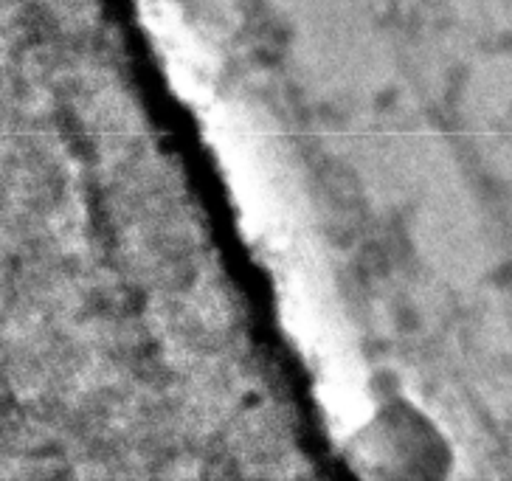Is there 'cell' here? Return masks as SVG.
<instances>
[{
  "label": "cell",
  "instance_id": "1",
  "mask_svg": "<svg viewBox=\"0 0 512 481\" xmlns=\"http://www.w3.org/2000/svg\"><path fill=\"white\" fill-rule=\"evenodd\" d=\"M347 462L363 479H442L453 451L422 411L389 403L349 439Z\"/></svg>",
  "mask_w": 512,
  "mask_h": 481
}]
</instances>
